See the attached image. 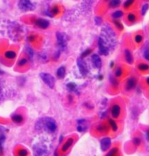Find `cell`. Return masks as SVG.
Returning a JSON list of instances; mask_svg holds the SVG:
<instances>
[{"label": "cell", "mask_w": 149, "mask_h": 156, "mask_svg": "<svg viewBox=\"0 0 149 156\" xmlns=\"http://www.w3.org/2000/svg\"><path fill=\"white\" fill-rule=\"evenodd\" d=\"M39 123L40 125L38 124V126H44L48 130V131L51 132H54L57 129L56 122H55L54 120H53L51 118H44V121H42V122H39Z\"/></svg>", "instance_id": "cell-1"}, {"label": "cell", "mask_w": 149, "mask_h": 156, "mask_svg": "<svg viewBox=\"0 0 149 156\" xmlns=\"http://www.w3.org/2000/svg\"><path fill=\"white\" fill-rule=\"evenodd\" d=\"M40 76L41 79L43 80V81L47 85L49 88L52 89L54 87L55 85V79L52 75L48 73H41L40 74Z\"/></svg>", "instance_id": "cell-2"}, {"label": "cell", "mask_w": 149, "mask_h": 156, "mask_svg": "<svg viewBox=\"0 0 149 156\" xmlns=\"http://www.w3.org/2000/svg\"><path fill=\"white\" fill-rule=\"evenodd\" d=\"M18 6L23 11H30L34 9V6L30 0H20Z\"/></svg>", "instance_id": "cell-3"}, {"label": "cell", "mask_w": 149, "mask_h": 156, "mask_svg": "<svg viewBox=\"0 0 149 156\" xmlns=\"http://www.w3.org/2000/svg\"><path fill=\"white\" fill-rule=\"evenodd\" d=\"M35 156H47L48 151L46 147L40 144H36L33 147Z\"/></svg>", "instance_id": "cell-4"}, {"label": "cell", "mask_w": 149, "mask_h": 156, "mask_svg": "<svg viewBox=\"0 0 149 156\" xmlns=\"http://www.w3.org/2000/svg\"><path fill=\"white\" fill-rule=\"evenodd\" d=\"M77 65L78 66L79 70L80 71V73L85 76L89 72V69L87 68V66L85 61L82 58H79L77 61Z\"/></svg>", "instance_id": "cell-5"}, {"label": "cell", "mask_w": 149, "mask_h": 156, "mask_svg": "<svg viewBox=\"0 0 149 156\" xmlns=\"http://www.w3.org/2000/svg\"><path fill=\"white\" fill-rule=\"evenodd\" d=\"M57 43L61 49L64 50L65 49L66 45V36L62 33L57 32L56 34Z\"/></svg>", "instance_id": "cell-6"}, {"label": "cell", "mask_w": 149, "mask_h": 156, "mask_svg": "<svg viewBox=\"0 0 149 156\" xmlns=\"http://www.w3.org/2000/svg\"><path fill=\"white\" fill-rule=\"evenodd\" d=\"M98 47H99V52L100 54L103 56H107L109 54V47L107 45V44L105 43L101 37L98 40Z\"/></svg>", "instance_id": "cell-7"}, {"label": "cell", "mask_w": 149, "mask_h": 156, "mask_svg": "<svg viewBox=\"0 0 149 156\" xmlns=\"http://www.w3.org/2000/svg\"><path fill=\"white\" fill-rule=\"evenodd\" d=\"M111 144V140L110 137H104L101 140L100 146L103 151H107L110 147Z\"/></svg>", "instance_id": "cell-8"}, {"label": "cell", "mask_w": 149, "mask_h": 156, "mask_svg": "<svg viewBox=\"0 0 149 156\" xmlns=\"http://www.w3.org/2000/svg\"><path fill=\"white\" fill-rule=\"evenodd\" d=\"M92 60L93 65L96 68H100L101 67L102 62L100 57L97 54H93L92 56Z\"/></svg>", "instance_id": "cell-9"}, {"label": "cell", "mask_w": 149, "mask_h": 156, "mask_svg": "<svg viewBox=\"0 0 149 156\" xmlns=\"http://www.w3.org/2000/svg\"><path fill=\"white\" fill-rule=\"evenodd\" d=\"M136 79L134 77H130L129 79L127 80V83H126V86H125V88H126V90L127 91H130L132 90L134 88H135L136 85Z\"/></svg>", "instance_id": "cell-10"}, {"label": "cell", "mask_w": 149, "mask_h": 156, "mask_svg": "<svg viewBox=\"0 0 149 156\" xmlns=\"http://www.w3.org/2000/svg\"><path fill=\"white\" fill-rule=\"evenodd\" d=\"M111 113L113 118H117L121 114V107L118 104H114L111 109Z\"/></svg>", "instance_id": "cell-11"}, {"label": "cell", "mask_w": 149, "mask_h": 156, "mask_svg": "<svg viewBox=\"0 0 149 156\" xmlns=\"http://www.w3.org/2000/svg\"><path fill=\"white\" fill-rule=\"evenodd\" d=\"M36 24L39 27L44 29H46L48 27L49 24L47 20L43 19H39L36 21Z\"/></svg>", "instance_id": "cell-12"}, {"label": "cell", "mask_w": 149, "mask_h": 156, "mask_svg": "<svg viewBox=\"0 0 149 156\" xmlns=\"http://www.w3.org/2000/svg\"><path fill=\"white\" fill-rule=\"evenodd\" d=\"M73 143H74V139H73L72 138L69 139L66 141L65 143L63 145L62 147V151L63 152L67 151V150L69 149V147L72 145Z\"/></svg>", "instance_id": "cell-13"}, {"label": "cell", "mask_w": 149, "mask_h": 156, "mask_svg": "<svg viewBox=\"0 0 149 156\" xmlns=\"http://www.w3.org/2000/svg\"><path fill=\"white\" fill-rule=\"evenodd\" d=\"M125 59H126L127 62L129 63V64H132L133 60L132 55L131 54L130 51L128 50H126L125 51Z\"/></svg>", "instance_id": "cell-14"}, {"label": "cell", "mask_w": 149, "mask_h": 156, "mask_svg": "<svg viewBox=\"0 0 149 156\" xmlns=\"http://www.w3.org/2000/svg\"><path fill=\"white\" fill-rule=\"evenodd\" d=\"M66 73V69L64 66H61L59 69L57 70V75L58 78L60 79H63V78L65 77Z\"/></svg>", "instance_id": "cell-15"}, {"label": "cell", "mask_w": 149, "mask_h": 156, "mask_svg": "<svg viewBox=\"0 0 149 156\" xmlns=\"http://www.w3.org/2000/svg\"><path fill=\"white\" fill-rule=\"evenodd\" d=\"M12 119L13 121H14V122L16 123H20L22 122L23 120V117L21 115H19V114H15L12 115Z\"/></svg>", "instance_id": "cell-16"}, {"label": "cell", "mask_w": 149, "mask_h": 156, "mask_svg": "<svg viewBox=\"0 0 149 156\" xmlns=\"http://www.w3.org/2000/svg\"><path fill=\"white\" fill-rule=\"evenodd\" d=\"M109 122L110 125L111 126V128L114 132H116V131H118V126L117 123H116L115 121H114L112 119H109Z\"/></svg>", "instance_id": "cell-17"}, {"label": "cell", "mask_w": 149, "mask_h": 156, "mask_svg": "<svg viewBox=\"0 0 149 156\" xmlns=\"http://www.w3.org/2000/svg\"><path fill=\"white\" fill-rule=\"evenodd\" d=\"M138 69L139 71H148L149 69V65L147 63H140V64L138 65Z\"/></svg>", "instance_id": "cell-18"}, {"label": "cell", "mask_w": 149, "mask_h": 156, "mask_svg": "<svg viewBox=\"0 0 149 156\" xmlns=\"http://www.w3.org/2000/svg\"><path fill=\"white\" fill-rule=\"evenodd\" d=\"M118 149L116 147H114L107 153L106 156H116L118 153Z\"/></svg>", "instance_id": "cell-19"}, {"label": "cell", "mask_w": 149, "mask_h": 156, "mask_svg": "<svg viewBox=\"0 0 149 156\" xmlns=\"http://www.w3.org/2000/svg\"><path fill=\"white\" fill-rule=\"evenodd\" d=\"M16 53L12 51H8L6 52L5 54V56L9 59H13L16 57Z\"/></svg>", "instance_id": "cell-20"}, {"label": "cell", "mask_w": 149, "mask_h": 156, "mask_svg": "<svg viewBox=\"0 0 149 156\" xmlns=\"http://www.w3.org/2000/svg\"><path fill=\"white\" fill-rule=\"evenodd\" d=\"M122 15H123V12H122L121 11H116L115 12H114L112 13V16L114 18L118 19L122 17Z\"/></svg>", "instance_id": "cell-21"}, {"label": "cell", "mask_w": 149, "mask_h": 156, "mask_svg": "<svg viewBox=\"0 0 149 156\" xmlns=\"http://www.w3.org/2000/svg\"><path fill=\"white\" fill-rule=\"evenodd\" d=\"M121 3V0H111L110 2V6L114 8L118 7Z\"/></svg>", "instance_id": "cell-22"}, {"label": "cell", "mask_w": 149, "mask_h": 156, "mask_svg": "<svg viewBox=\"0 0 149 156\" xmlns=\"http://www.w3.org/2000/svg\"><path fill=\"white\" fill-rule=\"evenodd\" d=\"M149 8V5L148 4H145V5H143V7H142V15H145L146 13V12L147 11L148 9Z\"/></svg>", "instance_id": "cell-23"}, {"label": "cell", "mask_w": 149, "mask_h": 156, "mask_svg": "<svg viewBox=\"0 0 149 156\" xmlns=\"http://www.w3.org/2000/svg\"><path fill=\"white\" fill-rule=\"evenodd\" d=\"M134 1H135V0H127V1L125 2V3L124 4V7L125 8L129 7L130 5H132L133 4Z\"/></svg>", "instance_id": "cell-24"}, {"label": "cell", "mask_w": 149, "mask_h": 156, "mask_svg": "<svg viewBox=\"0 0 149 156\" xmlns=\"http://www.w3.org/2000/svg\"><path fill=\"white\" fill-rule=\"evenodd\" d=\"M128 20L130 22H133L136 20V16L133 13H129L127 16Z\"/></svg>", "instance_id": "cell-25"}, {"label": "cell", "mask_w": 149, "mask_h": 156, "mask_svg": "<svg viewBox=\"0 0 149 156\" xmlns=\"http://www.w3.org/2000/svg\"><path fill=\"white\" fill-rule=\"evenodd\" d=\"M114 24L116 26V27H117L118 29L119 30H122L124 29V26L123 25H122V24H121V23L120 22H119L118 21H114Z\"/></svg>", "instance_id": "cell-26"}, {"label": "cell", "mask_w": 149, "mask_h": 156, "mask_svg": "<svg viewBox=\"0 0 149 156\" xmlns=\"http://www.w3.org/2000/svg\"><path fill=\"white\" fill-rule=\"evenodd\" d=\"M143 37L140 34H137L135 37V41L137 43H140L142 42Z\"/></svg>", "instance_id": "cell-27"}, {"label": "cell", "mask_w": 149, "mask_h": 156, "mask_svg": "<svg viewBox=\"0 0 149 156\" xmlns=\"http://www.w3.org/2000/svg\"><path fill=\"white\" fill-rule=\"evenodd\" d=\"M18 155L19 156H27L28 155V152L25 149H21L19 151Z\"/></svg>", "instance_id": "cell-28"}, {"label": "cell", "mask_w": 149, "mask_h": 156, "mask_svg": "<svg viewBox=\"0 0 149 156\" xmlns=\"http://www.w3.org/2000/svg\"><path fill=\"white\" fill-rule=\"evenodd\" d=\"M67 88H68L69 90H74L76 88V85L74 83H69L67 85Z\"/></svg>", "instance_id": "cell-29"}, {"label": "cell", "mask_w": 149, "mask_h": 156, "mask_svg": "<svg viewBox=\"0 0 149 156\" xmlns=\"http://www.w3.org/2000/svg\"><path fill=\"white\" fill-rule=\"evenodd\" d=\"M92 53V50H90V49H88V50H86L84 51L82 54V57L84 58V57H85L88 56L89 55L90 53Z\"/></svg>", "instance_id": "cell-30"}, {"label": "cell", "mask_w": 149, "mask_h": 156, "mask_svg": "<svg viewBox=\"0 0 149 156\" xmlns=\"http://www.w3.org/2000/svg\"><path fill=\"white\" fill-rule=\"evenodd\" d=\"M133 142L135 145L139 146V145H140V144H141V140L139 137H135V138L133 139Z\"/></svg>", "instance_id": "cell-31"}, {"label": "cell", "mask_w": 149, "mask_h": 156, "mask_svg": "<svg viewBox=\"0 0 149 156\" xmlns=\"http://www.w3.org/2000/svg\"><path fill=\"white\" fill-rule=\"evenodd\" d=\"M122 74V69L121 68H117V69H116V71H115V76L116 77H119V76H121Z\"/></svg>", "instance_id": "cell-32"}, {"label": "cell", "mask_w": 149, "mask_h": 156, "mask_svg": "<svg viewBox=\"0 0 149 156\" xmlns=\"http://www.w3.org/2000/svg\"><path fill=\"white\" fill-rule=\"evenodd\" d=\"M143 56L145 58L149 61V48H147L144 52Z\"/></svg>", "instance_id": "cell-33"}, {"label": "cell", "mask_w": 149, "mask_h": 156, "mask_svg": "<svg viewBox=\"0 0 149 156\" xmlns=\"http://www.w3.org/2000/svg\"><path fill=\"white\" fill-rule=\"evenodd\" d=\"M5 140V137L4 135H2L0 136V148L2 147V146L3 143H4Z\"/></svg>", "instance_id": "cell-34"}, {"label": "cell", "mask_w": 149, "mask_h": 156, "mask_svg": "<svg viewBox=\"0 0 149 156\" xmlns=\"http://www.w3.org/2000/svg\"><path fill=\"white\" fill-rule=\"evenodd\" d=\"M106 127H107L106 126H104V125H98L97 127V131H100V132H102V131H105V130H106Z\"/></svg>", "instance_id": "cell-35"}, {"label": "cell", "mask_w": 149, "mask_h": 156, "mask_svg": "<svg viewBox=\"0 0 149 156\" xmlns=\"http://www.w3.org/2000/svg\"><path fill=\"white\" fill-rule=\"evenodd\" d=\"M95 22H96V24L99 25L101 23L102 19H101V18H100V17H96V18H95Z\"/></svg>", "instance_id": "cell-36"}, {"label": "cell", "mask_w": 149, "mask_h": 156, "mask_svg": "<svg viewBox=\"0 0 149 156\" xmlns=\"http://www.w3.org/2000/svg\"><path fill=\"white\" fill-rule=\"evenodd\" d=\"M26 62H27V61H26V59H22L19 61L18 63L20 66H22L23 65H25V63H26Z\"/></svg>", "instance_id": "cell-37"}, {"label": "cell", "mask_w": 149, "mask_h": 156, "mask_svg": "<svg viewBox=\"0 0 149 156\" xmlns=\"http://www.w3.org/2000/svg\"><path fill=\"white\" fill-rule=\"evenodd\" d=\"M58 13V8L57 7H54L53 8V9L52 10V13L53 14H57Z\"/></svg>", "instance_id": "cell-38"}, {"label": "cell", "mask_w": 149, "mask_h": 156, "mask_svg": "<svg viewBox=\"0 0 149 156\" xmlns=\"http://www.w3.org/2000/svg\"><path fill=\"white\" fill-rule=\"evenodd\" d=\"M112 81H111V83H112V84H113L114 85L116 86V85H118V82L117 80H116L115 79H114V78H112Z\"/></svg>", "instance_id": "cell-39"}, {"label": "cell", "mask_w": 149, "mask_h": 156, "mask_svg": "<svg viewBox=\"0 0 149 156\" xmlns=\"http://www.w3.org/2000/svg\"><path fill=\"white\" fill-rule=\"evenodd\" d=\"M28 52L29 53V54H30V56H33V51H32L30 48L28 49Z\"/></svg>", "instance_id": "cell-40"}, {"label": "cell", "mask_w": 149, "mask_h": 156, "mask_svg": "<svg viewBox=\"0 0 149 156\" xmlns=\"http://www.w3.org/2000/svg\"><path fill=\"white\" fill-rule=\"evenodd\" d=\"M146 137L147 139V140H149V131H148L146 133Z\"/></svg>", "instance_id": "cell-41"}, {"label": "cell", "mask_w": 149, "mask_h": 156, "mask_svg": "<svg viewBox=\"0 0 149 156\" xmlns=\"http://www.w3.org/2000/svg\"><path fill=\"white\" fill-rule=\"evenodd\" d=\"M146 82H147V84H148V85H149V77L147 78V80H146Z\"/></svg>", "instance_id": "cell-42"}, {"label": "cell", "mask_w": 149, "mask_h": 156, "mask_svg": "<svg viewBox=\"0 0 149 156\" xmlns=\"http://www.w3.org/2000/svg\"><path fill=\"white\" fill-rule=\"evenodd\" d=\"M1 71H0V74H1Z\"/></svg>", "instance_id": "cell-43"}]
</instances>
